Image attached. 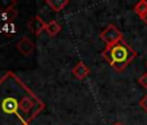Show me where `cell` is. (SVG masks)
Returning <instances> with one entry per match:
<instances>
[{
  "label": "cell",
  "instance_id": "8fae6325",
  "mask_svg": "<svg viewBox=\"0 0 147 125\" xmlns=\"http://www.w3.org/2000/svg\"><path fill=\"white\" fill-rule=\"evenodd\" d=\"M138 83L143 87V89L147 90V73H143V74L138 78Z\"/></svg>",
  "mask_w": 147,
  "mask_h": 125
},
{
  "label": "cell",
  "instance_id": "7c38bea8",
  "mask_svg": "<svg viewBox=\"0 0 147 125\" xmlns=\"http://www.w3.org/2000/svg\"><path fill=\"white\" fill-rule=\"evenodd\" d=\"M138 104H139V107H141V108L143 109L144 112H147V94L144 95V97L142 98L141 100H139V103H138Z\"/></svg>",
  "mask_w": 147,
  "mask_h": 125
},
{
  "label": "cell",
  "instance_id": "7a4b0ae2",
  "mask_svg": "<svg viewBox=\"0 0 147 125\" xmlns=\"http://www.w3.org/2000/svg\"><path fill=\"white\" fill-rule=\"evenodd\" d=\"M102 56L116 72H122L137 57V52L125 41H121L111 47H106Z\"/></svg>",
  "mask_w": 147,
  "mask_h": 125
},
{
  "label": "cell",
  "instance_id": "6da1fadb",
  "mask_svg": "<svg viewBox=\"0 0 147 125\" xmlns=\"http://www.w3.org/2000/svg\"><path fill=\"white\" fill-rule=\"evenodd\" d=\"M33 90L12 70L0 77V125H30L22 112L24 98Z\"/></svg>",
  "mask_w": 147,
  "mask_h": 125
},
{
  "label": "cell",
  "instance_id": "277c9868",
  "mask_svg": "<svg viewBox=\"0 0 147 125\" xmlns=\"http://www.w3.org/2000/svg\"><path fill=\"white\" fill-rule=\"evenodd\" d=\"M46 25H47V22H45V20L38 14H35L28 21V29L36 36L40 35L43 31H46Z\"/></svg>",
  "mask_w": 147,
  "mask_h": 125
},
{
  "label": "cell",
  "instance_id": "8992f818",
  "mask_svg": "<svg viewBox=\"0 0 147 125\" xmlns=\"http://www.w3.org/2000/svg\"><path fill=\"white\" fill-rule=\"evenodd\" d=\"M72 73L76 78H78V80H85V78L90 74V68L87 67L85 63L80 61V63H77V64L73 67Z\"/></svg>",
  "mask_w": 147,
  "mask_h": 125
},
{
  "label": "cell",
  "instance_id": "4fadbf2b",
  "mask_svg": "<svg viewBox=\"0 0 147 125\" xmlns=\"http://www.w3.org/2000/svg\"><path fill=\"white\" fill-rule=\"evenodd\" d=\"M139 18H141L142 21H143V22L147 25V12H146V13H143L142 16H139Z\"/></svg>",
  "mask_w": 147,
  "mask_h": 125
},
{
  "label": "cell",
  "instance_id": "30bf717a",
  "mask_svg": "<svg viewBox=\"0 0 147 125\" xmlns=\"http://www.w3.org/2000/svg\"><path fill=\"white\" fill-rule=\"evenodd\" d=\"M134 12H136L138 16H142L143 13L147 12V1L146 0H141L134 5Z\"/></svg>",
  "mask_w": 147,
  "mask_h": 125
},
{
  "label": "cell",
  "instance_id": "9c48e42d",
  "mask_svg": "<svg viewBox=\"0 0 147 125\" xmlns=\"http://www.w3.org/2000/svg\"><path fill=\"white\" fill-rule=\"evenodd\" d=\"M16 4V0H0V12H3V14L7 13L8 11L13 9Z\"/></svg>",
  "mask_w": 147,
  "mask_h": 125
},
{
  "label": "cell",
  "instance_id": "5bb4252c",
  "mask_svg": "<svg viewBox=\"0 0 147 125\" xmlns=\"http://www.w3.org/2000/svg\"><path fill=\"white\" fill-rule=\"evenodd\" d=\"M112 125H125L124 122H121V121H116V122H113Z\"/></svg>",
  "mask_w": 147,
  "mask_h": 125
},
{
  "label": "cell",
  "instance_id": "52a82bcc",
  "mask_svg": "<svg viewBox=\"0 0 147 125\" xmlns=\"http://www.w3.org/2000/svg\"><path fill=\"white\" fill-rule=\"evenodd\" d=\"M46 4L53 12H61L69 4V0H46Z\"/></svg>",
  "mask_w": 147,
  "mask_h": 125
},
{
  "label": "cell",
  "instance_id": "9a60e30c",
  "mask_svg": "<svg viewBox=\"0 0 147 125\" xmlns=\"http://www.w3.org/2000/svg\"><path fill=\"white\" fill-rule=\"evenodd\" d=\"M146 65H147V63H146Z\"/></svg>",
  "mask_w": 147,
  "mask_h": 125
},
{
  "label": "cell",
  "instance_id": "5b68a950",
  "mask_svg": "<svg viewBox=\"0 0 147 125\" xmlns=\"http://www.w3.org/2000/svg\"><path fill=\"white\" fill-rule=\"evenodd\" d=\"M16 48L21 55L24 56H30L35 50V43L31 41L29 36H22L20 38L16 45Z\"/></svg>",
  "mask_w": 147,
  "mask_h": 125
},
{
  "label": "cell",
  "instance_id": "ba28073f",
  "mask_svg": "<svg viewBox=\"0 0 147 125\" xmlns=\"http://www.w3.org/2000/svg\"><path fill=\"white\" fill-rule=\"evenodd\" d=\"M60 31H61V25L56 20H52V21L47 22V25H46V33L50 36H56Z\"/></svg>",
  "mask_w": 147,
  "mask_h": 125
},
{
  "label": "cell",
  "instance_id": "3957f363",
  "mask_svg": "<svg viewBox=\"0 0 147 125\" xmlns=\"http://www.w3.org/2000/svg\"><path fill=\"white\" fill-rule=\"evenodd\" d=\"M99 38L106 43V47H111V46L116 45L119 42L124 41V34L119 30L117 26H115L113 24H109V25L99 34Z\"/></svg>",
  "mask_w": 147,
  "mask_h": 125
}]
</instances>
